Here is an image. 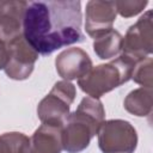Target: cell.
<instances>
[{
	"label": "cell",
	"mask_w": 153,
	"mask_h": 153,
	"mask_svg": "<svg viewBox=\"0 0 153 153\" xmlns=\"http://www.w3.org/2000/svg\"><path fill=\"white\" fill-rule=\"evenodd\" d=\"M62 128L41 124L30 137L29 153H61Z\"/></svg>",
	"instance_id": "11"
},
{
	"label": "cell",
	"mask_w": 153,
	"mask_h": 153,
	"mask_svg": "<svg viewBox=\"0 0 153 153\" xmlns=\"http://www.w3.org/2000/svg\"><path fill=\"white\" fill-rule=\"evenodd\" d=\"M30 139L19 131L0 135V153H29Z\"/></svg>",
	"instance_id": "14"
},
{
	"label": "cell",
	"mask_w": 153,
	"mask_h": 153,
	"mask_svg": "<svg viewBox=\"0 0 153 153\" xmlns=\"http://www.w3.org/2000/svg\"><path fill=\"white\" fill-rule=\"evenodd\" d=\"M57 74L67 81L80 79L92 68V60L81 48L73 47L61 51L55 59Z\"/></svg>",
	"instance_id": "10"
},
{
	"label": "cell",
	"mask_w": 153,
	"mask_h": 153,
	"mask_svg": "<svg viewBox=\"0 0 153 153\" xmlns=\"http://www.w3.org/2000/svg\"><path fill=\"white\" fill-rule=\"evenodd\" d=\"M153 12L146 11L123 37L122 54L139 61L153 51Z\"/></svg>",
	"instance_id": "6"
},
{
	"label": "cell",
	"mask_w": 153,
	"mask_h": 153,
	"mask_svg": "<svg viewBox=\"0 0 153 153\" xmlns=\"http://www.w3.org/2000/svg\"><path fill=\"white\" fill-rule=\"evenodd\" d=\"M131 79L141 85L145 88H152L153 86V60L149 56H146L139 61H136Z\"/></svg>",
	"instance_id": "15"
},
{
	"label": "cell",
	"mask_w": 153,
	"mask_h": 153,
	"mask_svg": "<svg viewBox=\"0 0 153 153\" xmlns=\"http://www.w3.org/2000/svg\"><path fill=\"white\" fill-rule=\"evenodd\" d=\"M148 5L147 0H118L115 1L116 12L123 18L134 17L143 11Z\"/></svg>",
	"instance_id": "16"
},
{
	"label": "cell",
	"mask_w": 153,
	"mask_h": 153,
	"mask_svg": "<svg viewBox=\"0 0 153 153\" xmlns=\"http://www.w3.org/2000/svg\"><path fill=\"white\" fill-rule=\"evenodd\" d=\"M8 45V62L5 73L10 79L25 80L33 72L38 53L25 41L24 36L16 38Z\"/></svg>",
	"instance_id": "7"
},
{
	"label": "cell",
	"mask_w": 153,
	"mask_h": 153,
	"mask_svg": "<svg viewBox=\"0 0 153 153\" xmlns=\"http://www.w3.org/2000/svg\"><path fill=\"white\" fill-rule=\"evenodd\" d=\"M26 1L0 0V41L6 44L23 35Z\"/></svg>",
	"instance_id": "9"
},
{
	"label": "cell",
	"mask_w": 153,
	"mask_h": 153,
	"mask_svg": "<svg viewBox=\"0 0 153 153\" xmlns=\"http://www.w3.org/2000/svg\"><path fill=\"white\" fill-rule=\"evenodd\" d=\"M122 45L123 37L116 30H111L93 41V50L102 60L112 59L120 55L122 53Z\"/></svg>",
	"instance_id": "13"
},
{
	"label": "cell",
	"mask_w": 153,
	"mask_h": 153,
	"mask_svg": "<svg viewBox=\"0 0 153 153\" xmlns=\"http://www.w3.org/2000/svg\"><path fill=\"white\" fill-rule=\"evenodd\" d=\"M124 109L137 117L148 116L152 112V88L140 87L130 91L123 102Z\"/></svg>",
	"instance_id": "12"
},
{
	"label": "cell",
	"mask_w": 153,
	"mask_h": 153,
	"mask_svg": "<svg viewBox=\"0 0 153 153\" xmlns=\"http://www.w3.org/2000/svg\"><path fill=\"white\" fill-rule=\"evenodd\" d=\"M116 16L115 1H88L85 11V30L87 35L96 39L108 33L112 30Z\"/></svg>",
	"instance_id": "8"
},
{
	"label": "cell",
	"mask_w": 153,
	"mask_h": 153,
	"mask_svg": "<svg viewBox=\"0 0 153 153\" xmlns=\"http://www.w3.org/2000/svg\"><path fill=\"white\" fill-rule=\"evenodd\" d=\"M76 96L75 86L67 80L55 82L51 91L38 103L37 116L43 124L62 128L69 116L71 104Z\"/></svg>",
	"instance_id": "4"
},
{
	"label": "cell",
	"mask_w": 153,
	"mask_h": 153,
	"mask_svg": "<svg viewBox=\"0 0 153 153\" xmlns=\"http://www.w3.org/2000/svg\"><path fill=\"white\" fill-rule=\"evenodd\" d=\"M135 63V60L121 54L108 63L92 67L86 75L78 79V86L88 97L99 99L105 93L129 81Z\"/></svg>",
	"instance_id": "3"
},
{
	"label": "cell",
	"mask_w": 153,
	"mask_h": 153,
	"mask_svg": "<svg viewBox=\"0 0 153 153\" xmlns=\"http://www.w3.org/2000/svg\"><path fill=\"white\" fill-rule=\"evenodd\" d=\"M8 62V45L0 41V69H5Z\"/></svg>",
	"instance_id": "17"
},
{
	"label": "cell",
	"mask_w": 153,
	"mask_h": 153,
	"mask_svg": "<svg viewBox=\"0 0 153 153\" xmlns=\"http://www.w3.org/2000/svg\"><path fill=\"white\" fill-rule=\"evenodd\" d=\"M97 135L103 153H134L137 146L136 129L124 120L104 121Z\"/></svg>",
	"instance_id": "5"
},
{
	"label": "cell",
	"mask_w": 153,
	"mask_h": 153,
	"mask_svg": "<svg viewBox=\"0 0 153 153\" xmlns=\"http://www.w3.org/2000/svg\"><path fill=\"white\" fill-rule=\"evenodd\" d=\"M104 118L105 110L99 99L82 98L76 110L69 114L62 127V149L67 153H79L86 149Z\"/></svg>",
	"instance_id": "2"
},
{
	"label": "cell",
	"mask_w": 153,
	"mask_h": 153,
	"mask_svg": "<svg viewBox=\"0 0 153 153\" xmlns=\"http://www.w3.org/2000/svg\"><path fill=\"white\" fill-rule=\"evenodd\" d=\"M81 4L75 0L27 2L23 22L25 41L41 55L84 41Z\"/></svg>",
	"instance_id": "1"
}]
</instances>
